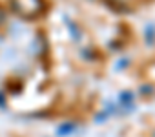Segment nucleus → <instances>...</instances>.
I'll return each mask as SVG.
<instances>
[{"label":"nucleus","mask_w":155,"mask_h":137,"mask_svg":"<svg viewBox=\"0 0 155 137\" xmlns=\"http://www.w3.org/2000/svg\"><path fill=\"white\" fill-rule=\"evenodd\" d=\"M11 11L24 20H37L46 11V0H9Z\"/></svg>","instance_id":"nucleus-1"},{"label":"nucleus","mask_w":155,"mask_h":137,"mask_svg":"<svg viewBox=\"0 0 155 137\" xmlns=\"http://www.w3.org/2000/svg\"><path fill=\"white\" fill-rule=\"evenodd\" d=\"M119 101H120V104L126 108V110H133V104H131V101H133V93L131 92H122L120 95H119Z\"/></svg>","instance_id":"nucleus-2"},{"label":"nucleus","mask_w":155,"mask_h":137,"mask_svg":"<svg viewBox=\"0 0 155 137\" xmlns=\"http://www.w3.org/2000/svg\"><path fill=\"white\" fill-rule=\"evenodd\" d=\"M75 122H64V124H60L58 128H57V135L58 137H64V135H68V133H71L73 130H75Z\"/></svg>","instance_id":"nucleus-3"},{"label":"nucleus","mask_w":155,"mask_h":137,"mask_svg":"<svg viewBox=\"0 0 155 137\" xmlns=\"http://www.w3.org/2000/svg\"><path fill=\"white\" fill-rule=\"evenodd\" d=\"M144 35H146V42L148 44H153V40H155V26L153 24H148Z\"/></svg>","instance_id":"nucleus-4"},{"label":"nucleus","mask_w":155,"mask_h":137,"mask_svg":"<svg viewBox=\"0 0 155 137\" xmlns=\"http://www.w3.org/2000/svg\"><path fill=\"white\" fill-rule=\"evenodd\" d=\"M4 24H6V9L0 6V28H2Z\"/></svg>","instance_id":"nucleus-5"},{"label":"nucleus","mask_w":155,"mask_h":137,"mask_svg":"<svg viewBox=\"0 0 155 137\" xmlns=\"http://www.w3.org/2000/svg\"><path fill=\"white\" fill-rule=\"evenodd\" d=\"M122 68H126V60H120V62H119V66L115 68V70H122Z\"/></svg>","instance_id":"nucleus-6"},{"label":"nucleus","mask_w":155,"mask_h":137,"mask_svg":"<svg viewBox=\"0 0 155 137\" xmlns=\"http://www.w3.org/2000/svg\"><path fill=\"white\" fill-rule=\"evenodd\" d=\"M2 40H4V37H2V35H0V46H2Z\"/></svg>","instance_id":"nucleus-7"},{"label":"nucleus","mask_w":155,"mask_h":137,"mask_svg":"<svg viewBox=\"0 0 155 137\" xmlns=\"http://www.w3.org/2000/svg\"><path fill=\"white\" fill-rule=\"evenodd\" d=\"M151 137H155V130H153V132H151Z\"/></svg>","instance_id":"nucleus-8"}]
</instances>
